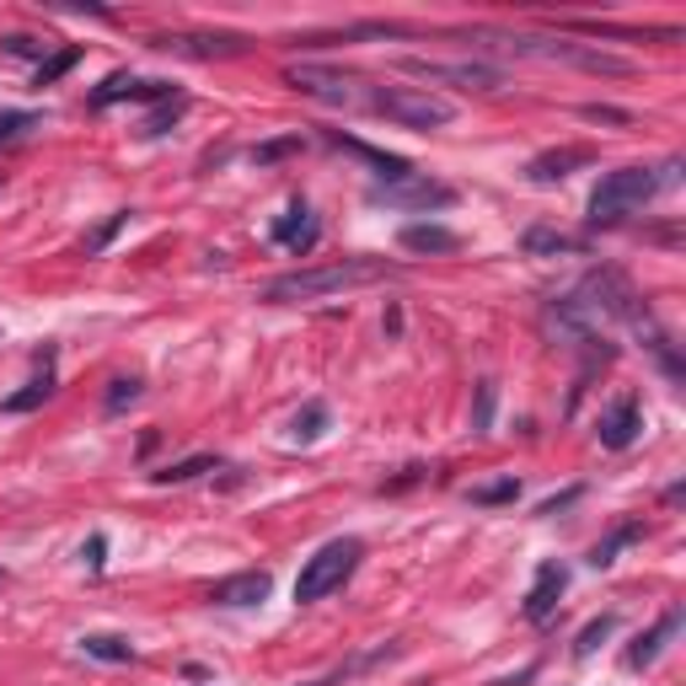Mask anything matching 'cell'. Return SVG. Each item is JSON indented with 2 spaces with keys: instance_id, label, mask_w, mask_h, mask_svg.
<instances>
[{
  "instance_id": "9",
  "label": "cell",
  "mask_w": 686,
  "mask_h": 686,
  "mask_svg": "<svg viewBox=\"0 0 686 686\" xmlns=\"http://www.w3.org/2000/svg\"><path fill=\"white\" fill-rule=\"evenodd\" d=\"M151 44L167 55H183V60H237L252 49V38H242V33H167Z\"/></svg>"
},
{
  "instance_id": "29",
  "label": "cell",
  "mask_w": 686,
  "mask_h": 686,
  "mask_svg": "<svg viewBox=\"0 0 686 686\" xmlns=\"http://www.w3.org/2000/svg\"><path fill=\"white\" fill-rule=\"evenodd\" d=\"M306 151V134H279V140H263V145H252V161L257 167H274V161H285V156H301Z\"/></svg>"
},
{
  "instance_id": "16",
  "label": "cell",
  "mask_w": 686,
  "mask_h": 686,
  "mask_svg": "<svg viewBox=\"0 0 686 686\" xmlns=\"http://www.w3.org/2000/svg\"><path fill=\"white\" fill-rule=\"evenodd\" d=\"M274 590V574L268 568H242V574H226L209 585V601L215 606H263Z\"/></svg>"
},
{
  "instance_id": "11",
  "label": "cell",
  "mask_w": 686,
  "mask_h": 686,
  "mask_svg": "<svg viewBox=\"0 0 686 686\" xmlns=\"http://www.w3.org/2000/svg\"><path fill=\"white\" fill-rule=\"evenodd\" d=\"M563 590H568V563L558 558H547V563H537V579H531V590H526V623H547L553 612H558V601H563Z\"/></svg>"
},
{
  "instance_id": "5",
  "label": "cell",
  "mask_w": 686,
  "mask_h": 686,
  "mask_svg": "<svg viewBox=\"0 0 686 686\" xmlns=\"http://www.w3.org/2000/svg\"><path fill=\"white\" fill-rule=\"evenodd\" d=\"M360 558H365V542H360V537H333L327 547H316L312 558H306L301 579H296V601L312 606V601H322V595L344 590L349 574L360 568Z\"/></svg>"
},
{
  "instance_id": "37",
  "label": "cell",
  "mask_w": 686,
  "mask_h": 686,
  "mask_svg": "<svg viewBox=\"0 0 686 686\" xmlns=\"http://www.w3.org/2000/svg\"><path fill=\"white\" fill-rule=\"evenodd\" d=\"M579 500V489H568V494H558V500H542V509H537V515H558L563 504H574Z\"/></svg>"
},
{
  "instance_id": "4",
  "label": "cell",
  "mask_w": 686,
  "mask_h": 686,
  "mask_svg": "<svg viewBox=\"0 0 686 686\" xmlns=\"http://www.w3.org/2000/svg\"><path fill=\"white\" fill-rule=\"evenodd\" d=\"M365 108L402 129H419V134L445 129L456 119V108H450L445 97H435V92H424V86H371V103H365Z\"/></svg>"
},
{
  "instance_id": "28",
  "label": "cell",
  "mask_w": 686,
  "mask_h": 686,
  "mask_svg": "<svg viewBox=\"0 0 686 686\" xmlns=\"http://www.w3.org/2000/svg\"><path fill=\"white\" fill-rule=\"evenodd\" d=\"M33 129H44V113H33V108H0V145H16Z\"/></svg>"
},
{
  "instance_id": "20",
  "label": "cell",
  "mask_w": 686,
  "mask_h": 686,
  "mask_svg": "<svg viewBox=\"0 0 686 686\" xmlns=\"http://www.w3.org/2000/svg\"><path fill=\"white\" fill-rule=\"evenodd\" d=\"M81 654L86 660H103V665H134V643L124 633H86L81 638Z\"/></svg>"
},
{
  "instance_id": "3",
  "label": "cell",
  "mask_w": 686,
  "mask_h": 686,
  "mask_svg": "<svg viewBox=\"0 0 686 686\" xmlns=\"http://www.w3.org/2000/svg\"><path fill=\"white\" fill-rule=\"evenodd\" d=\"M682 183V161H665V167H617L606 172L595 193H590V231H606V226H623L627 215H638L654 193Z\"/></svg>"
},
{
  "instance_id": "39",
  "label": "cell",
  "mask_w": 686,
  "mask_h": 686,
  "mask_svg": "<svg viewBox=\"0 0 686 686\" xmlns=\"http://www.w3.org/2000/svg\"><path fill=\"white\" fill-rule=\"evenodd\" d=\"M0 585H5V568H0Z\"/></svg>"
},
{
  "instance_id": "12",
  "label": "cell",
  "mask_w": 686,
  "mask_h": 686,
  "mask_svg": "<svg viewBox=\"0 0 686 686\" xmlns=\"http://www.w3.org/2000/svg\"><path fill=\"white\" fill-rule=\"evenodd\" d=\"M643 435V408H638V397L633 392H623L601 419H595V440L606 445V450H627L633 440Z\"/></svg>"
},
{
  "instance_id": "18",
  "label": "cell",
  "mask_w": 686,
  "mask_h": 686,
  "mask_svg": "<svg viewBox=\"0 0 686 686\" xmlns=\"http://www.w3.org/2000/svg\"><path fill=\"white\" fill-rule=\"evenodd\" d=\"M402 248L424 252V257H445V252H461V237H456L450 226L424 220V226H402Z\"/></svg>"
},
{
  "instance_id": "21",
  "label": "cell",
  "mask_w": 686,
  "mask_h": 686,
  "mask_svg": "<svg viewBox=\"0 0 686 686\" xmlns=\"http://www.w3.org/2000/svg\"><path fill=\"white\" fill-rule=\"evenodd\" d=\"M49 397H55V371L33 375V381H27L22 392H11V397L0 402V413H5V419H16V413H33V408H44Z\"/></svg>"
},
{
  "instance_id": "33",
  "label": "cell",
  "mask_w": 686,
  "mask_h": 686,
  "mask_svg": "<svg viewBox=\"0 0 686 686\" xmlns=\"http://www.w3.org/2000/svg\"><path fill=\"white\" fill-rule=\"evenodd\" d=\"M5 44V55H16V60H49V44H38V38H27V33H11V38H0Z\"/></svg>"
},
{
  "instance_id": "34",
  "label": "cell",
  "mask_w": 686,
  "mask_h": 686,
  "mask_svg": "<svg viewBox=\"0 0 686 686\" xmlns=\"http://www.w3.org/2000/svg\"><path fill=\"white\" fill-rule=\"evenodd\" d=\"M124 226H129V209H119V215H108V226H103V231H97V237L86 242V252H103L108 242H113V237H119V231H124Z\"/></svg>"
},
{
  "instance_id": "36",
  "label": "cell",
  "mask_w": 686,
  "mask_h": 686,
  "mask_svg": "<svg viewBox=\"0 0 686 686\" xmlns=\"http://www.w3.org/2000/svg\"><path fill=\"white\" fill-rule=\"evenodd\" d=\"M103 553H108V537H92V542H86V553H81V558L92 563V568H103V563H108V558H103Z\"/></svg>"
},
{
  "instance_id": "22",
  "label": "cell",
  "mask_w": 686,
  "mask_h": 686,
  "mask_svg": "<svg viewBox=\"0 0 686 686\" xmlns=\"http://www.w3.org/2000/svg\"><path fill=\"white\" fill-rule=\"evenodd\" d=\"M520 248H526V257H563V252H579L585 242L563 237V231H553V226H531V231L520 237Z\"/></svg>"
},
{
  "instance_id": "1",
  "label": "cell",
  "mask_w": 686,
  "mask_h": 686,
  "mask_svg": "<svg viewBox=\"0 0 686 686\" xmlns=\"http://www.w3.org/2000/svg\"><path fill=\"white\" fill-rule=\"evenodd\" d=\"M467 44H494L504 55H526V60H547V64H574V70H590V75H633V60L601 49V44H579L568 33H500V27H472V33H456Z\"/></svg>"
},
{
  "instance_id": "14",
  "label": "cell",
  "mask_w": 686,
  "mask_h": 686,
  "mask_svg": "<svg viewBox=\"0 0 686 686\" xmlns=\"http://www.w3.org/2000/svg\"><path fill=\"white\" fill-rule=\"evenodd\" d=\"M172 97V81H140V75H108L97 92H92V108H113V103H167Z\"/></svg>"
},
{
  "instance_id": "17",
  "label": "cell",
  "mask_w": 686,
  "mask_h": 686,
  "mask_svg": "<svg viewBox=\"0 0 686 686\" xmlns=\"http://www.w3.org/2000/svg\"><path fill=\"white\" fill-rule=\"evenodd\" d=\"M595 161V151L590 145H563V151H542V156H531L526 161V178L537 188H547V183H563L568 172H579V167H590Z\"/></svg>"
},
{
  "instance_id": "32",
  "label": "cell",
  "mask_w": 686,
  "mask_h": 686,
  "mask_svg": "<svg viewBox=\"0 0 686 686\" xmlns=\"http://www.w3.org/2000/svg\"><path fill=\"white\" fill-rule=\"evenodd\" d=\"M494 402H500V386L494 381H478V408H472V430H494Z\"/></svg>"
},
{
  "instance_id": "30",
  "label": "cell",
  "mask_w": 686,
  "mask_h": 686,
  "mask_svg": "<svg viewBox=\"0 0 686 686\" xmlns=\"http://www.w3.org/2000/svg\"><path fill=\"white\" fill-rule=\"evenodd\" d=\"M75 64H81V49H75V44H64V49H55L49 60L38 64V75H33V86H38V92H44V86H55V81H60V75H70Z\"/></svg>"
},
{
  "instance_id": "7",
  "label": "cell",
  "mask_w": 686,
  "mask_h": 686,
  "mask_svg": "<svg viewBox=\"0 0 686 686\" xmlns=\"http://www.w3.org/2000/svg\"><path fill=\"white\" fill-rule=\"evenodd\" d=\"M397 70L413 75V81H430V86H461V92H500L504 86V70L500 64H483V60H456V64L397 60Z\"/></svg>"
},
{
  "instance_id": "38",
  "label": "cell",
  "mask_w": 686,
  "mask_h": 686,
  "mask_svg": "<svg viewBox=\"0 0 686 686\" xmlns=\"http://www.w3.org/2000/svg\"><path fill=\"white\" fill-rule=\"evenodd\" d=\"M344 682V671H338V676H322V682H312V686H338Z\"/></svg>"
},
{
  "instance_id": "8",
  "label": "cell",
  "mask_w": 686,
  "mask_h": 686,
  "mask_svg": "<svg viewBox=\"0 0 686 686\" xmlns=\"http://www.w3.org/2000/svg\"><path fill=\"white\" fill-rule=\"evenodd\" d=\"M371 204H386V209H450L456 204V188L435 183V178H408V183H375L365 193Z\"/></svg>"
},
{
  "instance_id": "27",
  "label": "cell",
  "mask_w": 686,
  "mask_h": 686,
  "mask_svg": "<svg viewBox=\"0 0 686 686\" xmlns=\"http://www.w3.org/2000/svg\"><path fill=\"white\" fill-rule=\"evenodd\" d=\"M183 113H188V97H183V92H172L167 103H156V108L145 113V124H140V134H145V140H156V134H167V129L178 124Z\"/></svg>"
},
{
  "instance_id": "13",
  "label": "cell",
  "mask_w": 686,
  "mask_h": 686,
  "mask_svg": "<svg viewBox=\"0 0 686 686\" xmlns=\"http://www.w3.org/2000/svg\"><path fill=\"white\" fill-rule=\"evenodd\" d=\"M682 623H686L682 606H665V612H660V623L649 627V633H638V638L627 643L623 665H627V671H649V665H654V660L665 654V643H671V638L682 633Z\"/></svg>"
},
{
  "instance_id": "23",
  "label": "cell",
  "mask_w": 686,
  "mask_h": 686,
  "mask_svg": "<svg viewBox=\"0 0 686 686\" xmlns=\"http://www.w3.org/2000/svg\"><path fill=\"white\" fill-rule=\"evenodd\" d=\"M215 467H220V456L198 450V456H183V461H167L161 472H151V483H193V478H204V472H215Z\"/></svg>"
},
{
  "instance_id": "35",
  "label": "cell",
  "mask_w": 686,
  "mask_h": 686,
  "mask_svg": "<svg viewBox=\"0 0 686 686\" xmlns=\"http://www.w3.org/2000/svg\"><path fill=\"white\" fill-rule=\"evenodd\" d=\"M585 119H590V124H633V113H623V108H601V103H590Z\"/></svg>"
},
{
  "instance_id": "10",
  "label": "cell",
  "mask_w": 686,
  "mask_h": 686,
  "mask_svg": "<svg viewBox=\"0 0 686 686\" xmlns=\"http://www.w3.org/2000/svg\"><path fill=\"white\" fill-rule=\"evenodd\" d=\"M322 140H327V145H338V151H349V156H360L365 167H375V178H381V188H386V183H408V178H419L408 156H392V151H375V145H365V140H354V134H344V129H327Z\"/></svg>"
},
{
  "instance_id": "15",
  "label": "cell",
  "mask_w": 686,
  "mask_h": 686,
  "mask_svg": "<svg viewBox=\"0 0 686 686\" xmlns=\"http://www.w3.org/2000/svg\"><path fill=\"white\" fill-rule=\"evenodd\" d=\"M274 242H279L285 252H296V257H306V252L322 242V220L312 215L306 198H290V209L274 220Z\"/></svg>"
},
{
  "instance_id": "6",
  "label": "cell",
  "mask_w": 686,
  "mask_h": 686,
  "mask_svg": "<svg viewBox=\"0 0 686 686\" xmlns=\"http://www.w3.org/2000/svg\"><path fill=\"white\" fill-rule=\"evenodd\" d=\"M285 86H296L301 97H316L327 108H365L371 103V86L349 70H327V64H290L285 70Z\"/></svg>"
},
{
  "instance_id": "26",
  "label": "cell",
  "mask_w": 686,
  "mask_h": 686,
  "mask_svg": "<svg viewBox=\"0 0 686 686\" xmlns=\"http://www.w3.org/2000/svg\"><path fill=\"white\" fill-rule=\"evenodd\" d=\"M617 633V612H601V617H590V623L579 627V638H574V660H590L606 638Z\"/></svg>"
},
{
  "instance_id": "19",
  "label": "cell",
  "mask_w": 686,
  "mask_h": 686,
  "mask_svg": "<svg viewBox=\"0 0 686 686\" xmlns=\"http://www.w3.org/2000/svg\"><path fill=\"white\" fill-rule=\"evenodd\" d=\"M643 531H649V526H643L638 515H633V520H617V526H612V531H606V537H601V542L590 547V558H585V563H590V568H612L623 547H633V542H643Z\"/></svg>"
},
{
  "instance_id": "2",
  "label": "cell",
  "mask_w": 686,
  "mask_h": 686,
  "mask_svg": "<svg viewBox=\"0 0 686 686\" xmlns=\"http://www.w3.org/2000/svg\"><path fill=\"white\" fill-rule=\"evenodd\" d=\"M402 268L386 257H338V263H316V268H296L263 285L268 306H296V301H316V296H338V290H360V285H381L397 279Z\"/></svg>"
},
{
  "instance_id": "25",
  "label": "cell",
  "mask_w": 686,
  "mask_h": 686,
  "mask_svg": "<svg viewBox=\"0 0 686 686\" xmlns=\"http://www.w3.org/2000/svg\"><path fill=\"white\" fill-rule=\"evenodd\" d=\"M327 424H333L327 402H306V408L296 413V424H290V445H312V440H322L327 435Z\"/></svg>"
},
{
  "instance_id": "24",
  "label": "cell",
  "mask_w": 686,
  "mask_h": 686,
  "mask_svg": "<svg viewBox=\"0 0 686 686\" xmlns=\"http://www.w3.org/2000/svg\"><path fill=\"white\" fill-rule=\"evenodd\" d=\"M140 397H145V381H140V375H113V381H108V392H103V413H108V419H119V413H129Z\"/></svg>"
},
{
  "instance_id": "31",
  "label": "cell",
  "mask_w": 686,
  "mask_h": 686,
  "mask_svg": "<svg viewBox=\"0 0 686 686\" xmlns=\"http://www.w3.org/2000/svg\"><path fill=\"white\" fill-rule=\"evenodd\" d=\"M520 500V483L515 478H494V483H478L472 489V504H515Z\"/></svg>"
}]
</instances>
